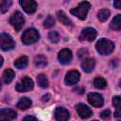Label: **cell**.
Segmentation results:
<instances>
[{
	"label": "cell",
	"instance_id": "20",
	"mask_svg": "<svg viewBox=\"0 0 121 121\" xmlns=\"http://www.w3.org/2000/svg\"><path fill=\"white\" fill-rule=\"evenodd\" d=\"M110 27L116 31L121 30V14H117L116 16L113 17V19L110 24Z\"/></svg>",
	"mask_w": 121,
	"mask_h": 121
},
{
	"label": "cell",
	"instance_id": "25",
	"mask_svg": "<svg viewBox=\"0 0 121 121\" xmlns=\"http://www.w3.org/2000/svg\"><path fill=\"white\" fill-rule=\"evenodd\" d=\"M110 16V10L107 9H102L97 13V18L100 22H105Z\"/></svg>",
	"mask_w": 121,
	"mask_h": 121
},
{
	"label": "cell",
	"instance_id": "17",
	"mask_svg": "<svg viewBox=\"0 0 121 121\" xmlns=\"http://www.w3.org/2000/svg\"><path fill=\"white\" fill-rule=\"evenodd\" d=\"M14 76H15V73L13 70L8 68L4 71L3 73V76H2V79H3V82L6 83V84H9L13 78H14Z\"/></svg>",
	"mask_w": 121,
	"mask_h": 121
},
{
	"label": "cell",
	"instance_id": "5",
	"mask_svg": "<svg viewBox=\"0 0 121 121\" xmlns=\"http://www.w3.org/2000/svg\"><path fill=\"white\" fill-rule=\"evenodd\" d=\"M33 89V80L29 77H24L16 85V91L23 93L28 92Z\"/></svg>",
	"mask_w": 121,
	"mask_h": 121
},
{
	"label": "cell",
	"instance_id": "9",
	"mask_svg": "<svg viewBox=\"0 0 121 121\" xmlns=\"http://www.w3.org/2000/svg\"><path fill=\"white\" fill-rule=\"evenodd\" d=\"M88 101L92 106L96 107V108L101 107L104 103L102 95L98 93H90L88 95Z\"/></svg>",
	"mask_w": 121,
	"mask_h": 121
},
{
	"label": "cell",
	"instance_id": "27",
	"mask_svg": "<svg viewBox=\"0 0 121 121\" xmlns=\"http://www.w3.org/2000/svg\"><path fill=\"white\" fill-rule=\"evenodd\" d=\"M54 25H55V20H54V18L52 17V16H47L46 17V19L44 20V22H43V26L45 27V28H51V27H53L54 26Z\"/></svg>",
	"mask_w": 121,
	"mask_h": 121
},
{
	"label": "cell",
	"instance_id": "6",
	"mask_svg": "<svg viewBox=\"0 0 121 121\" xmlns=\"http://www.w3.org/2000/svg\"><path fill=\"white\" fill-rule=\"evenodd\" d=\"M0 45L2 50L4 51H8L10 50L12 48H14L15 46V43L13 41V39L7 33H2L0 36Z\"/></svg>",
	"mask_w": 121,
	"mask_h": 121
},
{
	"label": "cell",
	"instance_id": "7",
	"mask_svg": "<svg viewBox=\"0 0 121 121\" xmlns=\"http://www.w3.org/2000/svg\"><path fill=\"white\" fill-rule=\"evenodd\" d=\"M97 32L95 28L93 27H86L84 28L80 35H79V40L80 41H87V42H93L96 38Z\"/></svg>",
	"mask_w": 121,
	"mask_h": 121
},
{
	"label": "cell",
	"instance_id": "13",
	"mask_svg": "<svg viewBox=\"0 0 121 121\" xmlns=\"http://www.w3.org/2000/svg\"><path fill=\"white\" fill-rule=\"evenodd\" d=\"M70 117L69 112L63 107H58L55 110V118L58 121H67Z\"/></svg>",
	"mask_w": 121,
	"mask_h": 121
},
{
	"label": "cell",
	"instance_id": "28",
	"mask_svg": "<svg viewBox=\"0 0 121 121\" xmlns=\"http://www.w3.org/2000/svg\"><path fill=\"white\" fill-rule=\"evenodd\" d=\"M48 39H49V41L51 43H58L60 41V35L56 31H50L49 34H48Z\"/></svg>",
	"mask_w": 121,
	"mask_h": 121
},
{
	"label": "cell",
	"instance_id": "2",
	"mask_svg": "<svg viewBox=\"0 0 121 121\" xmlns=\"http://www.w3.org/2000/svg\"><path fill=\"white\" fill-rule=\"evenodd\" d=\"M91 8V4L89 2H86V1H83L81 3L78 4V6L77 8H74L70 10V12L77 16L78 19L80 20H85L86 17H87V14H88V11Z\"/></svg>",
	"mask_w": 121,
	"mask_h": 121
},
{
	"label": "cell",
	"instance_id": "15",
	"mask_svg": "<svg viewBox=\"0 0 121 121\" xmlns=\"http://www.w3.org/2000/svg\"><path fill=\"white\" fill-rule=\"evenodd\" d=\"M95 60L94 59H86L81 63V67L86 73L92 72L95 68Z\"/></svg>",
	"mask_w": 121,
	"mask_h": 121
},
{
	"label": "cell",
	"instance_id": "26",
	"mask_svg": "<svg viewBox=\"0 0 121 121\" xmlns=\"http://www.w3.org/2000/svg\"><path fill=\"white\" fill-rule=\"evenodd\" d=\"M11 3H12V2H11L10 0H2V1H1V3H0L1 12H2V13H5V12L9 9V8L10 7Z\"/></svg>",
	"mask_w": 121,
	"mask_h": 121
},
{
	"label": "cell",
	"instance_id": "29",
	"mask_svg": "<svg viewBox=\"0 0 121 121\" xmlns=\"http://www.w3.org/2000/svg\"><path fill=\"white\" fill-rule=\"evenodd\" d=\"M100 116H101L102 119H105V120L109 119L110 116H111V111L108 110V109H107V110H104V111L100 113Z\"/></svg>",
	"mask_w": 121,
	"mask_h": 121
},
{
	"label": "cell",
	"instance_id": "34",
	"mask_svg": "<svg viewBox=\"0 0 121 121\" xmlns=\"http://www.w3.org/2000/svg\"><path fill=\"white\" fill-rule=\"evenodd\" d=\"M119 86H120V87H121V80H120V81H119Z\"/></svg>",
	"mask_w": 121,
	"mask_h": 121
},
{
	"label": "cell",
	"instance_id": "23",
	"mask_svg": "<svg viewBox=\"0 0 121 121\" xmlns=\"http://www.w3.org/2000/svg\"><path fill=\"white\" fill-rule=\"evenodd\" d=\"M37 82H38L39 86L42 87V88H47L48 85H49L48 79H47V78L45 77V75H43V74L38 75V77H37Z\"/></svg>",
	"mask_w": 121,
	"mask_h": 121
},
{
	"label": "cell",
	"instance_id": "19",
	"mask_svg": "<svg viewBox=\"0 0 121 121\" xmlns=\"http://www.w3.org/2000/svg\"><path fill=\"white\" fill-rule=\"evenodd\" d=\"M31 105H32V101L28 97H22L17 103V107L20 110H26L30 108Z\"/></svg>",
	"mask_w": 121,
	"mask_h": 121
},
{
	"label": "cell",
	"instance_id": "8",
	"mask_svg": "<svg viewBox=\"0 0 121 121\" xmlns=\"http://www.w3.org/2000/svg\"><path fill=\"white\" fill-rule=\"evenodd\" d=\"M76 110H77V112L79 115V117L82 119H87V118L91 117L93 114L92 110L88 106H86L85 104H82V103H78L76 106Z\"/></svg>",
	"mask_w": 121,
	"mask_h": 121
},
{
	"label": "cell",
	"instance_id": "30",
	"mask_svg": "<svg viewBox=\"0 0 121 121\" xmlns=\"http://www.w3.org/2000/svg\"><path fill=\"white\" fill-rule=\"evenodd\" d=\"M87 53H88V50L87 49H85V48H82V49H80L79 51H78V57L80 58V59H82L84 56H86L87 55Z\"/></svg>",
	"mask_w": 121,
	"mask_h": 121
},
{
	"label": "cell",
	"instance_id": "36",
	"mask_svg": "<svg viewBox=\"0 0 121 121\" xmlns=\"http://www.w3.org/2000/svg\"><path fill=\"white\" fill-rule=\"evenodd\" d=\"M120 121H121V120H120Z\"/></svg>",
	"mask_w": 121,
	"mask_h": 121
},
{
	"label": "cell",
	"instance_id": "35",
	"mask_svg": "<svg viewBox=\"0 0 121 121\" xmlns=\"http://www.w3.org/2000/svg\"><path fill=\"white\" fill-rule=\"evenodd\" d=\"M94 121H97V120H94Z\"/></svg>",
	"mask_w": 121,
	"mask_h": 121
},
{
	"label": "cell",
	"instance_id": "3",
	"mask_svg": "<svg viewBox=\"0 0 121 121\" xmlns=\"http://www.w3.org/2000/svg\"><path fill=\"white\" fill-rule=\"evenodd\" d=\"M40 38L39 32L35 28H28L26 29L22 35V42L25 44H31L37 42Z\"/></svg>",
	"mask_w": 121,
	"mask_h": 121
},
{
	"label": "cell",
	"instance_id": "1",
	"mask_svg": "<svg viewBox=\"0 0 121 121\" xmlns=\"http://www.w3.org/2000/svg\"><path fill=\"white\" fill-rule=\"evenodd\" d=\"M95 48L100 55H109L114 49V43L107 39H100L95 44Z\"/></svg>",
	"mask_w": 121,
	"mask_h": 121
},
{
	"label": "cell",
	"instance_id": "10",
	"mask_svg": "<svg viewBox=\"0 0 121 121\" xmlns=\"http://www.w3.org/2000/svg\"><path fill=\"white\" fill-rule=\"evenodd\" d=\"M72 57H73L72 56V51L68 48L61 49L58 54L59 61L62 64H68L72 60Z\"/></svg>",
	"mask_w": 121,
	"mask_h": 121
},
{
	"label": "cell",
	"instance_id": "14",
	"mask_svg": "<svg viewBox=\"0 0 121 121\" xmlns=\"http://www.w3.org/2000/svg\"><path fill=\"white\" fill-rule=\"evenodd\" d=\"M16 116V112L11 109H2L0 111V121H11Z\"/></svg>",
	"mask_w": 121,
	"mask_h": 121
},
{
	"label": "cell",
	"instance_id": "32",
	"mask_svg": "<svg viewBox=\"0 0 121 121\" xmlns=\"http://www.w3.org/2000/svg\"><path fill=\"white\" fill-rule=\"evenodd\" d=\"M113 6L114 8L118 9H121V0H116L113 2Z\"/></svg>",
	"mask_w": 121,
	"mask_h": 121
},
{
	"label": "cell",
	"instance_id": "21",
	"mask_svg": "<svg viewBox=\"0 0 121 121\" xmlns=\"http://www.w3.org/2000/svg\"><path fill=\"white\" fill-rule=\"evenodd\" d=\"M27 63H28V59L26 56H21L14 61L15 67H17L19 69H24L25 67H26Z\"/></svg>",
	"mask_w": 121,
	"mask_h": 121
},
{
	"label": "cell",
	"instance_id": "31",
	"mask_svg": "<svg viewBox=\"0 0 121 121\" xmlns=\"http://www.w3.org/2000/svg\"><path fill=\"white\" fill-rule=\"evenodd\" d=\"M23 121H38L34 116H31V115H26L24 119H23Z\"/></svg>",
	"mask_w": 121,
	"mask_h": 121
},
{
	"label": "cell",
	"instance_id": "18",
	"mask_svg": "<svg viewBox=\"0 0 121 121\" xmlns=\"http://www.w3.org/2000/svg\"><path fill=\"white\" fill-rule=\"evenodd\" d=\"M57 17H58V19L60 21V23H62L63 25H65V26H74L73 22L66 16V14H65L63 11L59 10V11L57 12Z\"/></svg>",
	"mask_w": 121,
	"mask_h": 121
},
{
	"label": "cell",
	"instance_id": "12",
	"mask_svg": "<svg viewBox=\"0 0 121 121\" xmlns=\"http://www.w3.org/2000/svg\"><path fill=\"white\" fill-rule=\"evenodd\" d=\"M79 78H80L79 73L78 71H76V70H72V71H69L66 74L64 81H65V83L67 85H74V84L78 82Z\"/></svg>",
	"mask_w": 121,
	"mask_h": 121
},
{
	"label": "cell",
	"instance_id": "11",
	"mask_svg": "<svg viewBox=\"0 0 121 121\" xmlns=\"http://www.w3.org/2000/svg\"><path fill=\"white\" fill-rule=\"evenodd\" d=\"M20 5L22 6L23 9L28 13H34L37 9V3L33 0H20Z\"/></svg>",
	"mask_w": 121,
	"mask_h": 121
},
{
	"label": "cell",
	"instance_id": "22",
	"mask_svg": "<svg viewBox=\"0 0 121 121\" xmlns=\"http://www.w3.org/2000/svg\"><path fill=\"white\" fill-rule=\"evenodd\" d=\"M34 63L37 67H44L47 64V60L43 55H38L34 59Z\"/></svg>",
	"mask_w": 121,
	"mask_h": 121
},
{
	"label": "cell",
	"instance_id": "4",
	"mask_svg": "<svg viewBox=\"0 0 121 121\" xmlns=\"http://www.w3.org/2000/svg\"><path fill=\"white\" fill-rule=\"evenodd\" d=\"M9 23L15 28L16 31H19V30H21V28L23 27V26L25 24V18L20 11H15L10 16Z\"/></svg>",
	"mask_w": 121,
	"mask_h": 121
},
{
	"label": "cell",
	"instance_id": "33",
	"mask_svg": "<svg viewBox=\"0 0 121 121\" xmlns=\"http://www.w3.org/2000/svg\"><path fill=\"white\" fill-rule=\"evenodd\" d=\"M50 97H51V95H50L49 94H46V95H44L42 96V101H43V102H47V101L50 99Z\"/></svg>",
	"mask_w": 121,
	"mask_h": 121
},
{
	"label": "cell",
	"instance_id": "24",
	"mask_svg": "<svg viewBox=\"0 0 121 121\" xmlns=\"http://www.w3.org/2000/svg\"><path fill=\"white\" fill-rule=\"evenodd\" d=\"M94 86L97 89H104L107 86V81L101 77H96L94 79Z\"/></svg>",
	"mask_w": 121,
	"mask_h": 121
},
{
	"label": "cell",
	"instance_id": "16",
	"mask_svg": "<svg viewBox=\"0 0 121 121\" xmlns=\"http://www.w3.org/2000/svg\"><path fill=\"white\" fill-rule=\"evenodd\" d=\"M112 104L115 106V112L113 113L114 117H121V96L115 95L112 97Z\"/></svg>",
	"mask_w": 121,
	"mask_h": 121
}]
</instances>
